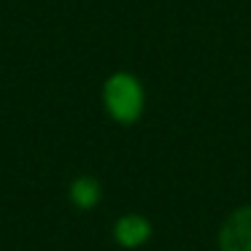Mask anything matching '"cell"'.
<instances>
[{"label": "cell", "instance_id": "cell-4", "mask_svg": "<svg viewBox=\"0 0 251 251\" xmlns=\"http://www.w3.org/2000/svg\"><path fill=\"white\" fill-rule=\"evenodd\" d=\"M100 197H103L100 181L92 178V176H81V178H76L71 184V200H73V205L81 208V211L95 208L100 202Z\"/></svg>", "mask_w": 251, "mask_h": 251}, {"label": "cell", "instance_id": "cell-3", "mask_svg": "<svg viewBox=\"0 0 251 251\" xmlns=\"http://www.w3.org/2000/svg\"><path fill=\"white\" fill-rule=\"evenodd\" d=\"M149 235H151V224L143 216H135V213H127L119 222L114 224V238L119 240L125 249H135V246L146 243Z\"/></svg>", "mask_w": 251, "mask_h": 251}, {"label": "cell", "instance_id": "cell-1", "mask_svg": "<svg viewBox=\"0 0 251 251\" xmlns=\"http://www.w3.org/2000/svg\"><path fill=\"white\" fill-rule=\"evenodd\" d=\"M103 100L108 114L122 125H132L143 111V89L138 84V78L130 76V73H114L105 81Z\"/></svg>", "mask_w": 251, "mask_h": 251}, {"label": "cell", "instance_id": "cell-2", "mask_svg": "<svg viewBox=\"0 0 251 251\" xmlns=\"http://www.w3.org/2000/svg\"><path fill=\"white\" fill-rule=\"evenodd\" d=\"M222 251H251V205L238 208L227 216L219 232Z\"/></svg>", "mask_w": 251, "mask_h": 251}]
</instances>
